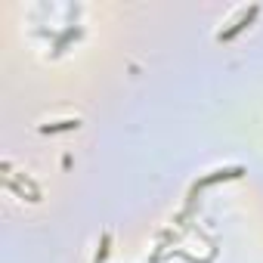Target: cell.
Masks as SVG:
<instances>
[{
	"label": "cell",
	"instance_id": "cell-4",
	"mask_svg": "<svg viewBox=\"0 0 263 263\" xmlns=\"http://www.w3.org/2000/svg\"><path fill=\"white\" fill-rule=\"evenodd\" d=\"M108 245H111V235L105 232V235H102V245H99V254H96L93 263H105V257H108Z\"/></svg>",
	"mask_w": 263,
	"mask_h": 263
},
{
	"label": "cell",
	"instance_id": "cell-2",
	"mask_svg": "<svg viewBox=\"0 0 263 263\" xmlns=\"http://www.w3.org/2000/svg\"><path fill=\"white\" fill-rule=\"evenodd\" d=\"M81 121L78 118H68V121H56V124H44L41 130H44V134H59V130H74Z\"/></svg>",
	"mask_w": 263,
	"mask_h": 263
},
{
	"label": "cell",
	"instance_id": "cell-3",
	"mask_svg": "<svg viewBox=\"0 0 263 263\" xmlns=\"http://www.w3.org/2000/svg\"><path fill=\"white\" fill-rule=\"evenodd\" d=\"M241 171L235 167V171H217V174H211V177H204L201 180V186H211V183H217V180H226V177H238Z\"/></svg>",
	"mask_w": 263,
	"mask_h": 263
},
{
	"label": "cell",
	"instance_id": "cell-1",
	"mask_svg": "<svg viewBox=\"0 0 263 263\" xmlns=\"http://www.w3.org/2000/svg\"><path fill=\"white\" fill-rule=\"evenodd\" d=\"M257 13H260V7H257V4H251L248 10H241V13H238V19H235L226 31H220V34H217V41H232L238 31H245V28L254 22V16H257Z\"/></svg>",
	"mask_w": 263,
	"mask_h": 263
}]
</instances>
